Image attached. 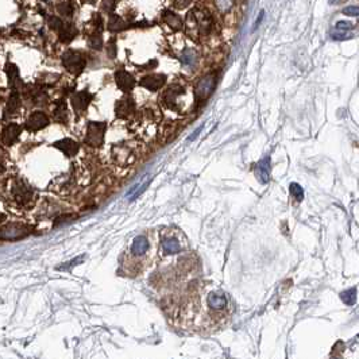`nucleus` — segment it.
<instances>
[{
  "label": "nucleus",
  "instance_id": "nucleus-16",
  "mask_svg": "<svg viewBox=\"0 0 359 359\" xmlns=\"http://www.w3.org/2000/svg\"><path fill=\"white\" fill-rule=\"evenodd\" d=\"M149 240L145 235H138L137 238H134L133 240V244H131V253L135 257H142L145 255L147 251H149Z\"/></svg>",
  "mask_w": 359,
  "mask_h": 359
},
{
  "label": "nucleus",
  "instance_id": "nucleus-7",
  "mask_svg": "<svg viewBox=\"0 0 359 359\" xmlns=\"http://www.w3.org/2000/svg\"><path fill=\"white\" fill-rule=\"evenodd\" d=\"M62 62H64V66L66 69L69 70L73 74H79V73L83 72L84 66H85V58L77 53V51H68L65 53L64 58H62Z\"/></svg>",
  "mask_w": 359,
  "mask_h": 359
},
{
  "label": "nucleus",
  "instance_id": "nucleus-23",
  "mask_svg": "<svg viewBox=\"0 0 359 359\" xmlns=\"http://www.w3.org/2000/svg\"><path fill=\"white\" fill-rule=\"evenodd\" d=\"M341 298H342V301L345 303V304L352 305L356 300V289L354 288V289L345 290V292H342Z\"/></svg>",
  "mask_w": 359,
  "mask_h": 359
},
{
  "label": "nucleus",
  "instance_id": "nucleus-13",
  "mask_svg": "<svg viewBox=\"0 0 359 359\" xmlns=\"http://www.w3.org/2000/svg\"><path fill=\"white\" fill-rule=\"evenodd\" d=\"M270 171H272L270 158L266 157L262 161H259L257 166H255V177L258 178V181L261 184H266L269 181V177H270Z\"/></svg>",
  "mask_w": 359,
  "mask_h": 359
},
{
  "label": "nucleus",
  "instance_id": "nucleus-30",
  "mask_svg": "<svg viewBox=\"0 0 359 359\" xmlns=\"http://www.w3.org/2000/svg\"><path fill=\"white\" fill-rule=\"evenodd\" d=\"M335 27H336V29L347 30V31H350V30L352 29V23L346 22V21H339V22L336 23V26H335Z\"/></svg>",
  "mask_w": 359,
  "mask_h": 359
},
{
  "label": "nucleus",
  "instance_id": "nucleus-2",
  "mask_svg": "<svg viewBox=\"0 0 359 359\" xmlns=\"http://www.w3.org/2000/svg\"><path fill=\"white\" fill-rule=\"evenodd\" d=\"M12 196H14L15 201L22 205V207H26L29 204L33 203L34 200V189L25 181V180H15L14 184H12Z\"/></svg>",
  "mask_w": 359,
  "mask_h": 359
},
{
  "label": "nucleus",
  "instance_id": "nucleus-31",
  "mask_svg": "<svg viewBox=\"0 0 359 359\" xmlns=\"http://www.w3.org/2000/svg\"><path fill=\"white\" fill-rule=\"evenodd\" d=\"M150 182H152V177H150L149 180H147V181H146V182H143V184H142V185H141V189H139V191H137V192H135L134 195H133V196H131V200L137 199V197H138L139 195H141V193L143 192V191H145V189H146V186H149V184H150Z\"/></svg>",
  "mask_w": 359,
  "mask_h": 359
},
{
  "label": "nucleus",
  "instance_id": "nucleus-18",
  "mask_svg": "<svg viewBox=\"0 0 359 359\" xmlns=\"http://www.w3.org/2000/svg\"><path fill=\"white\" fill-rule=\"evenodd\" d=\"M180 61L185 68L188 69H193L195 66L197 65V61H199V54L195 49H191V47H186L185 50L182 51L181 55H180Z\"/></svg>",
  "mask_w": 359,
  "mask_h": 359
},
{
  "label": "nucleus",
  "instance_id": "nucleus-37",
  "mask_svg": "<svg viewBox=\"0 0 359 359\" xmlns=\"http://www.w3.org/2000/svg\"><path fill=\"white\" fill-rule=\"evenodd\" d=\"M0 171H2V158H0Z\"/></svg>",
  "mask_w": 359,
  "mask_h": 359
},
{
  "label": "nucleus",
  "instance_id": "nucleus-28",
  "mask_svg": "<svg viewBox=\"0 0 359 359\" xmlns=\"http://www.w3.org/2000/svg\"><path fill=\"white\" fill-rule=\"evenodd\" d=\"M124 21H122L120 18H118V16H114V18H111V22H109V30H112V31H118V30H122L124 27Z\"/></svg>",
  "mask_w": 359,
  "mask_h": 359
},
{
  "label": "nucleus",
  "instance_id": "nucleus-24",
  "mask_svg": "<svg viewBox=\"0 0 359 359\" xmlns=\"http://www.w3.org/2000/svg\"><path fill=\"white\" fill-rule=\"evenodd\" d=\"M330 35L332 40H336V41H345V40H350V38H352V34L348 33L347 30H341V29H336V27H335L334 30H331Z\"/></svg>",
  "mask_w": 359,
  "mask_h": 359
},
{
  "label": "nucleus",
  "instance_id": "nucleus-14",
  "mask_svg": "<svg viewBox=\"0 0 359 359\" xmlns=\"http://www.w3.org/2000/svg\"><path fill=\"white\" fill-rule=\"evenodd\" d=\"M115 112L118 118H126L134 112V100L128 96L120 99L115 104Z\"/></svg>",
  "mask_w": 359,
  "mask_h": 359
},
{
  "label": "nucleus",
  "instance_id": "nucleus-15",
  "mask_svg": "<svg viewBox=\"0 0 359 359\" xmlns=\"http://www.w3.org/2000/svg\"><path fill=\"white\" fill-rule=\"evenodd\" d=\"M115 80H116V84H118V87L124 92L133 91V88H134L135 85V81L134 79H133V76H131L130 73L124 72V70L116 72Z\"/></svg>",
  "mask_w": 359,
  "mask_h": 359
},
{
  "label": "nucleus",
  "instance_id": "nucleus-36",
  "mask_svg": "<svg viewBox=\"0 0 359 359\" xmlns=\"http://www.w3.org/2000/svg\"><path fill=\"white\" fill-rule=\"evenodd\" d=\"M3 220H4V215L0 214V221H3Z\"/></svg>",
  "mask_w": 359,
  "mask_h": 359
},
{
  "label": "nucleus",
  "instance_id": "nucleus-10",
  "mask_svg": "<svg viewBox=\"0 0 359 359\" xmlns=\"http://www.w3.org/2000/svg\"><path fill=\"white\" fill-rule=\"evenodd\" d=\"M114 156H115V161L119 165L127 166L133 161L135 160V156L133 150L128 147L127 145H118L114 147Z\"/></svg>",
  "mask_w": 359,
  "mask_h": 359
},
{
  "label": "nucleus",
  "instance_id": "nucleus-17",
  "mask_svg": "<svg viewBox=\"0 0 359 359\" xmlns=\"http://www.w3.org/2000/svg\"><path fill=\"white\" fill-rule=\"evenodd\" d=\"M54 147H57L58 150H61V152L68 157L76 156L77 152H79V143L69 138L61 139V141L55 142Z\"/></svg>",
  "mask_w": 359,
  "mask_h": 359
},
{
  "label": "nucleus",
  "instance_id": "nucleus-25",
  "mask_svg": "<svg viewBox=\"0 0 359 359\" xmlns=\"http://www.w3.org/2000/svg\"><path fill=\"white\" fill-rule=\"evenodd\" d=\"M55 119L60 122H65L66 120V104L65 103H58L57 108L54 111Z\"/></svg>",
  "mask_w": 359,
  "mask_h": 359
},
{
  "label": "nucleus",
  "instance_id": "nucleus-22",
  "mask_svg": "<svg viewBox=\"0 0 359 359\" xmlns=\"http://www.w3.org/2000/svg\"><path fill=\"white\" fill-rule=\"evenodd\" d=\"M19 107H21V99H19V95L16 93V92H14V93L10 96V99H8L7 107H6V115L4 116L15 114L19 109Z\"/></svg>",
  "mask_w": 359,
  "mask_h": 359
},
{
  "label": "nucleus",
  "instance_id": "nucleus-4",
  "mask_svg": "<svg viewBox=\"0 0 359 359\" xmlns=\"http://www.w3.org/2000/svg\"><path fill=\"white\" fill-rule=\"evenodd\" d=\"M105 128H107V126H105L104 122H89L87 137H85V143L89 146H95V147L102 146Z\"/></svg>",
  "mask_w": 359,
  "mask_h": 359
},
{
  "label": "nucleus",
  "instance_id": "nucleus-20",
  "mask_svg": "<svg viewBox=\"0 0 359 359\" xmlns=\"http://www.w3.org/2000/svg\"><path fill=\"white\" fill-rule=\"evenodd\" d=\"M162 249L167 255H173L180 253V250H181V244H180V242H178L177 239L169 238V239H165L162 242Z\"/></svg>",
  "mask_w": 359,
  "mask_h": 359
},
{
  "label": "nucleus",
  "instance_id": "nucleus-8",
  "mask_svg": "<svg viewBox=\"0 0 359 359\" xmlns=\"http://www.w3.org/2000/svg\"><path fill=\"white\" fill-rule=\"evenodd\" d=\"M49 124V118H47L46 114L41 112V111H36V112L31 114L29 116V119L26 120L25 128L27 131H40L42 128H45Z\"/></svg>",
  "mask_w": 359,
  "mask_h": 359
},
{
  "label": "nucleus",
  "instance_id": "nucleus-5",
  "mask_svg": "<svg viewBox=\"0 0 359 359\" xmlns=\"http://www.w3.org/2000/svg\"><path fill=\"white\" fill-rule=\"evenodd\" d=\"M185 95V89L181 88L180 85H172L169 87L165 93H163L162 99L163 103L167 108L174 109V111H180L181 109V98Z\"/></svg>",
  "mask_w": 359,
  "mask_h": 359
},
{
  "label": "nucleus",
  "instance_id": "nucleus-26",
  "mask_svg": "<svg viewBox=\"0 0 359 359\" xmlns=\"http://www.w3.org/2000/svg\"><path fill=\"white\" fill-rule=\"evenodd\" d=\"M215 4L220 12H229L234 4V0H215Z\"/></svg>",
  "mask_w": 359,
  "mask_h": 359
},
{
  "label": "nucleus",
  "instance_id": "nucleus-6",
  "mask_svg": "<svg viewBox=\"0 0 359 359\" xmlns=\"http://www.w3.org/2000/svg\"><path fill=\"white\" fill-rule=\"evenodd\" d=\"M216 83H218V77L215 76V74H208V76L203 77L196 85L197 100H200V102L207 100L211 96V93L214 92L215 87H216Z\"/></svg>",
  "mask_w": 359,
  "mask_h": 359
},
{
  "label": "nucleus",
  "instance_id": "nucleus-19",
  "mask_svg": "<svg viewBox=\"0 0 359 359\" xmlns=\"http://www.w3.org/2000/svg\"><path fill=\"white\" fill-rule=\"evenodd\" d=\"M208 305L215 311H219V309H223L227 305V298L220 292H212L208 296Z\"/></svg>",
  "mask_w": 359,
  "mask_h": 359
},
{
  "label": "nucleus",
  "instance_id": "nucleus-11",
  "mask_svg": "<svg viewBox=\"0 0 359 359\" xmlns=\"http://www.w3.org/2000/svg\"><path fill=\"white\" fill-rule=\"evenodd\" d=\"M166 83V77L163 74H150V76L143 77L141 80V85L149 91H158Z\"/></svg>",
  "mask_w": 359,
  "mask_h": 359
},
{
  "label": "nucleus",
  "instance_id": "nucleus-3",
  "mask_svg": "<svg viewBox=\"0 0 359 359\" xmlns=\"http://www.w3.org/2000/svg\"><path fill=\"white\" fill-rule=\"evenodd\" d=\"M31 227L23 223H10L0 229V239L2 240H18L26 238L31 232Z\"/></svg>",
  "mask_w": 359,
  "mask_h": 359
},
{
  "label": "nucleus",
  "instance_id": "nucleus-21",
  "mask_svg": "<svg viewBox=\"0 0 359 359\" xmlns=\"http://www.w3.org/2000/svg\"><path fill=\"white\" fill-rule=\"evenodd\" d=\"M163 16H165V21H166L167 26H169L172 30H181L182 29L181 18H180L178 15H176L174 12H172V11H166L165 14H163Z\"/></svg>",
  "mask_w": 359,
  "mask_h": 359
},
{
  "label": "nucleus",
  "instance_id": "nucleus-12",
  "mask_svg": "<svg viewBox=\"0 0 359 359\" xmlns=\"http://www.w3.org/2000/svg\"><path fill=\"white\" fill-rule=\"evenodd\" d=\"M91 100H92V95L88 93L87 91L79 92V93H76L72 98L73 108H74V111H77L79 114L84 112V111L88 108V105H89Z\"/></svg>",
  "mask_w": 359,
  "mask_h": 359
},
{
  "label": "nucleus",
  "instance_id": "nucleus-9",
  "mask_svg": "<svg viewBox=\"0 0 359 359\" xmlns=\"http://www.w3.org/2000/svg\"><path fill=\"white\" fill-rule=\"evenodd\" d=\"M21 131H22V127L16 123H10L7 124L6 127L2 130V143L6 146H12L15 142L19 139V135H21Z\"/></svg>",
  "mask_w": 359,
  "mask_h": 359
},
{
  "label": "nucleus",
  "instance_id": "nucleus-35",
  "mask_svg": "<svg viewBox=\"0 0 359 359\" xmlns=\"http://www.w3.org/2000/svg\"><path fill=\"white\" fill-rule=\"evenodd\" d=\"M342 0H330L331 4H336V3H341Z\"/></svg>",
  "mask_w": 359,
  "mask_h": 359
},
{
  "label": "nucleus",
  "instance_id": "nucleus-1",
  "mask_svg": "<svg viewBox=\"0 0 359 359\" xmlns=\"http://www.w3.org/2000/svg\"><path fill=\"white\" fill-rule=\"evenodd\" d=\"M186 31L193 40L207 36L211 31V18L205 12L192 10L186 15Z\"/></svg>",
  "mask_w": 359,
  "mask_h": 359
},
{
  "label": "nucleus",
  "instance_id": "nucleus-32",
  "mask_svg": "<svg viewBox=\"0 0 359 359\" xmlns=\"http://www.w3.org/2000/svg\"><path fill=\"white\" fill-rule=\"evenodd\" d=\"M81 259H83V258H76V259H73V261L68 262V263H69V265L60 266V268H58V270H68V269H70V268H72V266L77 265V262H81Z\"/></svg>",
  "mask_w": 359,
  "mask_h": 359
},
{
  "label": "nucleus",
  "instance_id": "nucleus-34",
  "mask_svg": "<svg viewBox=\"0 0 359 359\" xmlns=\"http://www.w3.org/2000/svg\"><path fill=\"white\" fill-rule=\"evenodd\" d=\"M201 130H203V127H200L199 130L195 131V133H193V135H191V137H189V141H192V139L195 138V137H197V135H199V133H200V131H201Z\"/></svg>",
  "mask_w": 359,
  "mask_h": 359
},
{
  "label": "nucleus",
  "instance_id": "nucleus-27",
  "mask_svg": "<svg viewBox=\"0 0 359 359\" xmlns=\"http://www.w3.org/2000/svg\"><path fill=\"white\" fill-rule=\"evenodd\" d=\"M290 193H292V196L296 197V199L298 200V201H301L303 199H304V191H303V188L298 184H290Z\"/></svg>",
  "mask_w": 359,
  "mask_h": 359
},
{
  "label": "nucleus",
  "instance_id": "nucleus-33",
  "mask_svg": "<svg viewBox=\"0 0 359 359\" xmlns=\"http://www.w3.org/2000/svg\"><path fill=\"white\" fill-rule=\"evenodd\" d=\"M174 6L177 8H180V10L186 8L189 6V0H176V2H174Z\"/></svg>",
  "mask_w": 359,
  "mask_h": 359
},
{
  "label": "nucleus",
  "instance_id": "nucleus-29",
  "mask_svg": "<svg viewBox=\"0 0 359 359\" xmlns=\"http://www.w3.org/2000/svg\"><path fill=\"white\" fill-rule=\"evenodd\" d=\"M343 14L348 15V16H358V7H356V6L346 7L345 10H343Z\"/></svg>",
  "mask_w": 359,
  "mask_h": 359
}]
</instances>
